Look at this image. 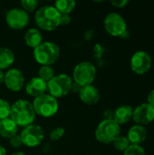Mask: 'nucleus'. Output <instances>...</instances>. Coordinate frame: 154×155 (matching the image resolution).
<instances>
[{
	"label": "nucleus",
	"instance_id": "nucleus-1",
	"mask_svg": "<svg viewBox=\"0 0 154 155\" xmlns=\"http://www.w3.org/2000/svg\"><path fill=\"white\" fill-rule=\"evenodd\" d=\"M9 116L17 126L25 128L34 124L36 114L29 101L19 99L11 105Z\"/></svg>",
	"mask_w": 154,
	"mask_h": 155
},
{
	"label": "nucleus",
	"instance_id": "nucleus-2",
	"mask_svg": "<svg viewBox=\"0 0 154 155\" xmlns=\"http://www.w3.org/2000/svg\"><path fill=\"white\" fill-rule=\"evenodd\" d=\"M34 22L39 28L53 31L60 25V13L54 5H44L35 12Z\"/></svg>",
	"mask_w": 154,
	"mask_h": 155
},
{
	"label": "nucleus",
	"instance_id": "nucleus-3",
	"mask_svg": "<svg viewBox=\"0 0 154 155\" xmlns=\"http://www.w3.org/2000/svg\"><path fill=\"white\" fill-rule=\"evenodd\" d=\"M60 47L54 42L44 41L34 49L33 55L34 60L43 65H51L60 57Z\"/></svg>",
	"mask_w": 154,
	"mask_h": 155
},
{
	"label": "nucleus",
	"instance_id": "nucleus-4",
	"mask_svg": "<svg viewBox=\"0 0 154 155\" xmlns=\"http://www.w3.org/2000/svg\"><path fill=\"white\" fill-rule=\"evenodd\" d=\"M32 104L35 114L44 118L54 116L59 109V104L57 102V99L51 96L50 94H45L34 98Z\"/></svg>",
	"mask_w": 154,
	"mask_h": 155
},
{
	"label": "nucleus",
	"instance_id": "nucleus-5",
	"mask_svg": "<svg viewBox=\"0 0 154 155\" xmlns=\"http://www.w3.org/2000/svg\"><path fill=\"white\" fill-rule=\"evenodd\" d=\"M96 77V68L93 64L83 61L75 65L73 72V80L77 84L83 86L90 85Z\"/></svg>",
	"mask_w": 154,
	"mask_h": 155
},
{
	"label": "nucleus",
	"instance_id": "nucleus-6",
	"mask_svg": "<svg viewBox=\"0 0 154 155\" xmlns=\"http://www.w3.org/2000/svg\"><path fill=\"white\" fill-rule=\"evenodd\" d=\"M73 79L68 74H60L54 75L47 83V91L49 94L55 99L62 98L68 94L71 91Z\"/></svg>",
	"mask_w": 154,
	"mask_h": 155
},
{
	"label": "nucleus",
	"instance_id": "nucleus-7",
	"mask_svg": "<svg viewBox=\"0 0 154 155\" xmlns=\"http://www.w3.org/2000/svg\"><path fill=\"white\" fill-rule=\"evenodd\" d=\"M120 136V125L113 120H103L95 130V138L102 143H111Z\"/></svg>",
	"mask_w": 154,
	"mask_h": 155
},
{
	"label": "nucleus",
	"instance_id": "nucleus-8",
	"mask_svg": "<svg viewBox=\"0 0 154 155\" xmlns=\"http://www.w3.org/2000/svg\"><path fill=\"white\" fill-rule=\"evenodd\" d=\"M23 144L26 147L34 148L41 144L44 138V132L38 124H30L23 129L20 134Z\"/></svg>",
	"mask_w": 154,
	"mask_h": 155
},
{
	"label": "nucleus",
	"instance_id": "nucleus-9",
	"mask_svg": "<svg viewBox=\"0 0 154 155\" xmlns=\"http://www.w3.org/2000/svg\"><path fill=\"white\" fill-rule=\"evenodd\" d=\"M103 25L106 32L113 36L123 35L126 32V22L124 18L118 13H109L103 21Z\"/></svg>",
	"mask_w": 154,
	"mask_h": 155
},
{
	"label": "nucleus",
	"instance_id": "nucleus-10",
	"mask_svg": "<svg viewBox=\"0 0 154 155\" xmlns=\"http://www.w3.org/2000/svg\"><path fill=\"white\" fill-rule=\"evenodd\" d=\"M6 25L15 30H21L29 24V15L23 8H12L5 14Z\"/></svg>",
	"mask_w": 154,
	"mask_h": 155
},
{
	"label": "nucleus",
	"instance_id": "nucleus-11",
	"mask_svg": "<svg viewBox=\"0 0 154 155\" xmlns=\"http://www.w3.org/2000/svg\"><path fill=\"white\" fill-rule=\"evenodd\" d=\"M152 66V58L144 51L136 52L131 58V68L137 74H144Z\"/></svg>",
	"mask_w": 154,
	"mask_h": 155
},
{
	"label": "nucleus",
	"instance_id": "nucleus-12",
	"mask_svg": "<svg viewBox=\"0 0 154 155\" xmlns=\"http://www.w3.org/2000/svg\"><path fill=\"white\" fill-rule=\"evenodd\" d=\"M4 84L8 90L19 92L25 85V76L19 69L11 68L5 74Z\"/></svg>",
	"mask_w": 154,
	"mask_h": 155
},
{
	"label": "nucleus",
	"instance_id": "nucleus-13",
	"mask_svg": "<svg viewBox=\"0 0 154 155\" xmlns=\"http://www.w3.org/2000/svg\"><path fill=\"white\" fill-rule=\"evenodd\" d=\"M133 119L138 125L143 126L151 124L154 120V107L148 104L137 106L133 110Z\"/></svg>",
	"mask_w": 154,
	"mask_h": 155
},
{
	"label": "nucleus",
	"instance_id": "nucleus-14",
	"mask_svg": "<svg viewBox=\"0 0 154 155\" xmlns=\"http://www.w3.org/2000/svg\"><path fill=\"white\" fill-rule=\"evenodd\" d=\"M47 91V83L43 81L38 76L33 77L25 85V93L31 97H38Z\"/></svg>",
	"mask_w": 154,
	"mask_h": 155
},
{
	"label": "nucleus",
	"instance_id": "nucleus-15",
	"mask_svg": "<svg viewBox=\"0 0 154 155\" xmlns=\"http://www.w3.org/2000/svg\"><path fill=\"white\" fill-rule=\"evenodd\" d=\"M78 94L81 101L88 105L96 104L101 97L99 90L93 84L83 86Z\"/></svg>",
	"mask_w": 154,
	"mask_h": 155
},
{
	"label": "nucleus",
	"instance_id": "nucleus-16",
	"mask_svg": "<svg viewBox=\"0 0 154 155\" xmlns=\"http://www.w3.org/2000/svg\"><path fill=\"white\" fill-rule=\"evenodd\" d=\"M146 136H147V132L145 128L142 125L137 124L130 128L128 134H127V139L130 144L139 145L145 141Z\"/></svg>",
	"mask_w": 154,
	"mask_h": 155
},
{
	"label": "nucleus",
	"instance_id": "nucleus-17",
	"mask_svg": "<svg viewBox=\"0 0 154 155\" xmlns=\"http://www.w3.org/2000/svg\"><path fill=\"white\" fill-rule=\"evenodd\" d=\"M133 109L130 105H122L119 106L113 112V121L120 124H124L128 123L133 118Z\"/></svg>",
	"mask_w": 154,
	"mask_h": 155
},
{
	"label": "nucleus",
	"instance_id": "nucleus-18",
	"mask_svg": "<svg viewBox=\"0 0 154 155\" xmlns=\"http://www.w3.org/2000/svg\"><path fill=\"white\" fill-rule=\"evenodd\" d=\"M18 126L11 118H5L0 121V136L5 139H11L17 134Z\"/></svg>",
	"mask_w": 154,
	"mask_h": 155
},
{
	"label": "nucleus",
	"instance_id": "nucleus-19",
	"mask_svg": "<svg viewBox=\"0 0 154 155\" xmlns=\"http://www.w3.org/2000/svg\"><path fill=\"white\" fill-rule=\"evenodd\" d=\"M24 39L26 45L34 49L43 43V36L41 32L34 27L26 30V32L25 33Z\"/></svg>",
	"mask_w": 154,
	"mask_h": 155
},
{
	"label": "nucleus",
	"instance_id": "nucleus-20",
	"mask_svg": "<svg viewBox=\"0 0 154 155\" xmlns=\"http://www.w3.org/2000/svg\"><path fill=\"white\" fill-rule=\"evenodd\" d=\"M15 62V54L8 47L0 46V70L10 67Z\"/></svg>",
	"mask_w": 154,
	"mask_h": 155
},
{
	"label": "nucleus",
	"instance_id": "nucleus-21",
	"mask_svg": "<svg viewBox=\"0 0 154 155\" xmlns=\"http://www.w3.org/2000/svg\"><path fill=\"white\" fill-rule=\"evenodd\" d=\"M76 3L74 0H57L54 2V7L60 14H70L75 7Z\"/></svg>",
	"mask_w": 154,
	"mask_h": 155
},
{
	"label": "nucleus",
	"instance_id": "nucleus-22",
	"mask_svg": "<svg viewBox=\"0 0 154 155\" xmlns=\"http://www.w3.org/2000/svg\"><path fill=\"white\" fill-rule=\"evenodd\" d=\"M54 76V70L52 68V66L43 65L38 70V77L41 78L45 83H48Z\"/></svg>",
	"mask_w": 154,
	"mask_h": 155
},
{
	"label": "nucleus",
	"instance_id": "nucleus-23",
	"mask_svg": "<svg viewBox=\"0 0 154 155\" xmlns=\"http://www.w3.org/2000/svg\"><path fill=\"white\" fill-rule=\"evenodd\" d=\"M113 147L118 150V151H123L124 152L131 144L125 136H118L114 141H113Z\"/></svg>",
	"mask_w": 154,
	"mask_h": 155
},
{
	"label": "nucleus",
	"instance_id": "nucleus-24",
	"mask_svg": "<svg viewBox=\"0 0 154 155\" xmlns=\"http://www.w3.org/2000/svg\"><path fill=\"white\" fill-rule=\"evenodd\" d=\"M11 104L4 99H0V121L8 118L10 115Z\"/></svg>",
	"mask_w": 154,
	"mask_h": 155
},
{
	"label": "nucleus",
	"instance_id": "nucleus-25",
	"mask_svg": "<svg viewBox=\"0 0 154 155\" xmlns=\"http://www.w3.org/2000/svg\"><path fill=\"white\" fill-rule=\"evenodd\" d=\"M123 155H145L144 149L140 145H130L124 152Z\"/></svg>",
	"mask_w": 154,
	"mask_h": 155
},
{
	"label": "nucleus",
	"instance_id": "nucleus-26",
	"mask_svg": "<svg viewBox=\"0 0 154 155\" xmlns=\"http://www.w3.org/2000/svg\"><path fill=\"white\" fill-rule=\"evenodd\" d=\"M21 5L25 12H34L38 5V1L36 0H22Z\"/></svg>",
	"mask_w": 154,
	"mask_h": 155
},
{
	"label": "nucleus",
	"instance_id": "nucleus-27",
	"mask_svg": "<svg viewBox=\"0 0 154 155\" xmlns=\"http://www.w3.org/2000/svg\"><path fill=\"white\" fill-rule=\"evenodd\" d=\"M64 133L65 131L63 127H56L50 132V139L52 141H58L64 135Z\"/></svg>",
	"mask_w": 154,
	"mask_h": 155
},
{
	"label": "nucleus",
	"instance_id": "nucleus-28",
	"mask_svg": "<svg viewBox=\"0 0 154 155\" xmlns=\"http://www.w3.org/2000/svg\"><path fill=\"white\" fill-rule=\"evenodd\" d=\"M9 143H10V145H11L13 148H19V147H21L22 145H24V144H23L22 138H21V136L18 135V134H16V135H15L14 137H12V138L10 139Z\"/></svg>",
	"mask_w": 154,
	"mask_h": 155
},
{
	"label": "nucleus",
	"instance_id": "nucleus-29",
	"mask_svg": "<svg viewBox=\"0 0 154 155\" xmlns=\"http://www.w3.org/2000/svg\"><path fill=\"white\" fill-rule=\"evenodd\" d=\"M71 22V16L68 14H60V25H67Z\"/></svg>",
	"mask_w": 154,
	"mask_h": 155
},
{
	"label": "nucleus",
	"instance_id": "nucleus-30",
	"mask_svg": "<svg viewBox=\"0 0 154 155\" xmlns=\"http://www.w3.org/2000/svg\"><path fill=\"white\" fill-rule=\"evenodd\" d=\"M128 3H129V1H127V0H113V1H111V4L113 6L118 7V8L124 7Z\"/></svg>",
	"mask_w": 154,
	"mask_h": 155
},
{
	"label": "nucleus",
	"instance_id": "nucleus-31",
	"mask_svg": "<svg viewBox=\"0 0 154 155\" xmlns=\"http://www.w3.org/2000/svg\"><path fill=\"white\" fill-rule=\"evenodd\" d=\"M147 104L153 106L154 107V90L151 91L150 94H148V97H147Z\"/></svg>",
	"mask_w": 154,
	"mask_h": 155
},
{
	"label": "nucleus",
	"instance_id": "nucleus-32",
	"mask_svg": "<svg viewBox=\"0 0 154 155\" xmlns=\"http://www.w3.org/2000/svg\"><path fill=\"white\" fill-rule=\"evenodd\" d=\"M81 88H82V86H81V85L77 84L76 83H74V82L73 81V84H72V86H71V91H72V92L79 94V92H80Z\"/></svg>",
	"mask_w": 154,
	"mask_h": 155
},
{
	"label": "nucleus",
	"instance_id": "nucleus-33",
	"mask_svg": "<svg viewBox=\"0 0 154 155\" xmlns=\"http://www.w3.org/2000/svg\"><path fill=\"white\" fill-rule=\"evenodd\" d=\"M4 78H5V74L3 73L2 70H0V85L4 83Z\"/></svg>",
	"mask_w": 154,
	"mask_h": 155
},
{
	"label": "nucleus",
	"instance_id": "nucleus-34",
	"mask_svg": "<svg viewBox=\"0 0 154 155\" xmlns=\"http://www.w3.org/2000/svg\"><path fill=\"white\" fill-rule=\"evenodd\" d=\"M0 155H6V150L2 145H0Z\"/></svg>",
	"mask_w": 154,
	"mask_h": 155
},
{
	"label": "nucleus",
	"instance_id": "nucleus-35",
	"mask_svg": "<svg viewBox=\"0 0 154 155\" xmlns=\"http://www.w3.org/2000/svg\"><path fill=\"white\" fill-rule=\"evenodd\" d=\"M11 155H26L25 153H23V152H15V153H12Z\"/></svg>",
	"mask_w": 154,
	"mask_h": 155
}]
</instances>
